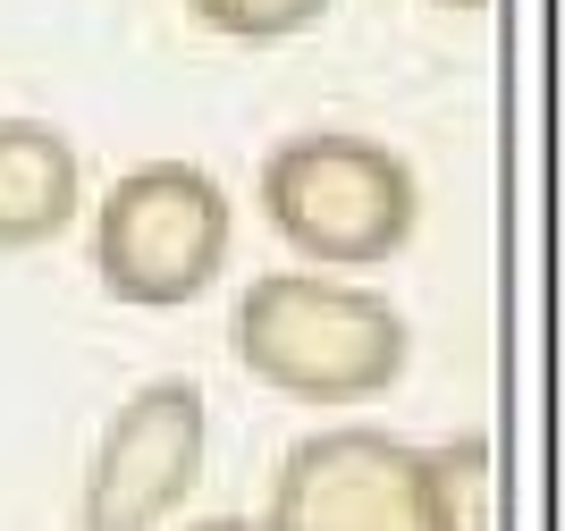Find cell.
I'll return each instance as SVG.
<instances>
[{
	"label": "cell",
	"instance_id": "1",
	"mask_svg": "<svg viewBox=\"0 0 565 531\" xmlns=\"http://www.w3.org/2000/svg\"><path fill=\"white\" fill-rule=\"evenodd\" d=\"M228 347L287 405H372L405 380L414 329L380 287L330 270H262L228 312Z\"/></svg>",
	"mask_w": 565,
	"mask_h": 531
},
{
	"label": "cell",
	"instance_id": "2",
	"mask_svg": "<svg viewBox=\"0 0 565 531\" xmlns=\"http://www.w3.org/2000/svg\"><path fill=\"white\" fill-rule=\"evenodd\" d=\"M254 203L296 262L312 270H388L423 236V178L397 144L305 127L262 152Z\"/></svg>",
	"mask_w": 565,
	"mask_h": 531
},
{
	"label": "cell",
	"instance_id": "3",
	"mask_svg": "<svg viewBox=\"0 0 565 531\" xmlns=\"http://www.w3.org/2000/svg\"><path fill=\"white\" fill-rule=\"evenodd\" d=\"M236 211L203 161H136L94 203V278L127 312H178L228 270Z\"/></svg>",
	"mask_w": 565,
	"mask_h": 531
},
{
	"label": "cell",
	"instance_id": "4",
	"mask_svg": "<svg viewBox=\"0 0 565 531\" xmlns=\"http://www.w3.org/2000/svg\"><path fill=\"white\" fill-rule=\"evenodd\" d=\"M212 464V396L186 371H161L127 389L94 439L85 489H76V531H169V514L194 498Z\"/></svg>",
	"mask_w": 565,
	"mask_h": 531
},
{
	"label": "cell",
	"instance_id": "5",
	"mask_svg": "<svg viewBox=\"0 0 565 531\" xmlns=\"http://www.w3.org/2000/svg\"><path fill=\"white\" fill-rule=\"evenodd\" d=\"M262 531H439L423 447L372 422H330L279 456Z\"/></svg>",
	"mask_w": 565,
	"mask_h": 531
},
{
	"label": "cell",
	"instance_id": "6",
	"mask_svg": "<svg viewBox=\"0 0 565 531\" xmlns=\"http://www.w3.org/2000/svg\"><path fill=\"white\" fill-rule=\"evenodd\" d=\"M85 211V152L51 118H0V254H43Z\"/></svg>",
	"mask_w": 565,
	"mask_h": 531
},
{
	"label": "cell",
	"instance_id": "7",
	"mask_svg": "<svg viewBox=\"0 0 565 531\" xmlns=\"http://www.w3.org/2000/svg\"><path fill=\"white\" fill-rule=\"evenodd\" d=\"M423 481H430V514H439V531H490L498 464H490V439H481V431L423 447Z\"/></svg>",
	"mask_w": 565,
	"mask_h": 531
},
{
	"label": "cell",
	"instance_id": "8",
	"mask_svg": "<svg viewBox=\"0 0 565 531\" xmlns=\"http://www.w3.org/2000/svg\"><path fill=\"white\" fill-rule=\"evenodd\" d=\"M338 0H186V18L220 43H296L330 18Z\"/></svg>",
	"mask_w": 565,
	"mask_h": 531
},
{
	"label": "cell",
	"instance_id": "9",
	"mask_svg": "<svg viewBox=\"0 0 565 531\" xmlns=\"http://www.w3.org/2000/svg\"><path fill=\"white\" fill-rule=\"evenodd\" d=\"M186 531H262V514H212V523H186Z\"/></svg>",
	"mask_w": 565,
	"mask_h": 531
},
{
	"label": "cell",
	"instance_id": "10",
	"mask_svg": "<svg viewBox=\"0 0 565 531\" xmlns=\"http://www.w3.org/2000/svg\"><path fill=\"white\" fill-rule=\"evenodd\" d=\"M439 9H481V0H439Z\"/></svg>",
	"mask_w": 565,
	"mask_h": 531
}]
</instances>
